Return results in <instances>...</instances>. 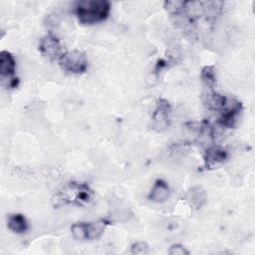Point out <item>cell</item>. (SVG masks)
<instances>
[{
	"mask_svg": "<svg viewBox=\"0 0 255 255\" xmlns=\"http://www.w3.org/2000/svg\"><path fill=\"white\" fill-rule=\"evenodd\" d=\"M16 61L8 51L0 52V78L2 84L8 88H16L18 79L15 77Z\"/></svg>",
	"mask_w": 255,
	"mask_h": 255,
	"instance_id": "obj_6",
	"label": "cell"
},
{
	"mask_svg": "<svg viewBox=\"0 0 255 255\" xmlns=\"http://www.w3.org/2000/svg\"><path fill=\"white\" fill-rule=\"evenodd\" d=\"M203 14L208 18H214L218 16L224 6L222 1H201Z\"/></svg>",
	"mask_w": 255,
	"mask_h": 255,
	"instance_id": "obj_15",
	"label": "cell"
},
{
	"mask_svg": "<svg viewBox=\"0 0 255 255\" xmlns=\"http://www.w3.org/2000/svg\"><path fill=\"white\" fill-rule=\"evenodd\" d=\"M202 102L210 111H221L227 102V98L214 90H207L202 95Z\"/></svg>",
	"mask_w": 255,
	"mask_h": 255,
	"instance_id": "obj_10",
	"label": "cell"
},
{
	"mask_svg": "<svg viewBox=\"0 0 255 255\" xmlns=\"http://www.w3.org/2000/svg\"><path fill=\"white\" fill-rule=\"evenodd\" d=\"M109 223L106 219L92 222H76L72 224L71 232L74 238L78 240H97L104 234Z\"/></svg>",
	"mask_w": 255,
	"mask_h": 255,
	"instance_id": "obj_3",
	"label": "cell"
},
{
	"mask_svg": "<svg viewBox=\"0 0 255 255\" xmlns=\"http://www.w3.org/2000/svg\"><path fill=\"white\" fill-rule=\"evenodd\" d=\"M171 106L165 99H158L151 117V128L156 132L165 130L171 121Z\"/></svg>",
	"mask_w": 255,
	"mask_h": 255,
	"instance_id": "obj_5",
	"label": "cell"
},
{
	"mask_svg": "<svg viewBox=\"0 0 255 255\" xmlns=\"http://www.w3.org/2000/svg\"><path fill=\"white\" fill-rule=\"evenodd\" d=\"M148 251H149L148 245L145 242H142V241H137V242L133 243L130 247V252L132 254H136V255L147 254Z\"/></svg>",
	"mask_w": 255,
	"mask_h": 255,
	"instance_id": "obj_16",
	"label": "cell"
},
{
	"mask_svg": "<svg viewBox=\"0 0 255 255\" xmlns=\"http://www.w3.org/2000/svg\"><path fill=\"white\" fill-rule=\"evenodd\" d=\"M228 153L220 145H210L205 149L204 164L206 168L212 169L223 163L227 159Z\"/></svg>",
	"mask_w": 255,
	"mask_h": 255,
	"instance_id": "obj_9",
	"label": "cell"
},
{
	"mask_svg": "<svg viewBox=\"0 0 255 255\" xmlns=\"http://www.w3.org/2000/svg\"><path fill=\"white\" fill-rule=\"evenodd\" d=\"M39 51L45 58L49 59L50 61L58 62L66 53L60 40L53 35H47L40 40Z\"/></svg>",
	"mask_w": 255,
	"mask_h": 255,
	"instance_id": "obj_7",
	"label": "cell"
},
{
	"mask_svg": "<svg viewBox=\"0 0 255 255\" xmlns=\"http://www.w3.org/2000/svg\"><path fill=\"white\" fill-rule=\"evenodd\" d=\"M93 197V190L88 184L70 182L63 187L57 194V201L62 204H72L84 206L88 204Z\"/></svg>",
	"mask_w": 255,
	"mask_h": 255,
	"instance_id": "obj_2",
	"label": "cell"
},
{
	"mask_svg": "<svg viewBox=\"0 0 255 255\" xmlns=\"http://www.w3.org/2000/svg\"><path fill=\"white\" fill-rule=\"evenodd\" d=\"M200 78L207 90L215 89L216 83H217V78H216V70H215L214 66H212V65L204 66L201 70Z\"/></svg>",
	"mask_w": 255,
	"mask_h": 255,
	"instance_id": "obj_14",
	"label": "cell"
},
{
	"mask_svg": "<svg viewBox=\"0 0 255 255\" xmlns=\"http://www.w3.org/2000/svg\"><path fill=\"white\" fill-rule=\"evenodd\" d=\"M8 228L17 234H22L28 230V222L26 217L21 213H14L9 215L7 220Z\"/></svg>",
	"mask_w": 255,
	"mask_h": 255,
	"instance_id": "obj_13",
	"label": "cell"
},
{
	"mask_svg": "<svg viewBox=\"0 0 255 255\" xmlns=\"http://www.w3.org/2000/svg\"><path fill=\"white\" fill-rule=\"evenodd\" d=\"M169 255H188L189 251L181 244H172L168 249Z\"/></svg>",
	"mask_w": 255,
	"mask_h": 255,
	"instance_id": "obj_17",
	"label": "cell"
},
{
	"mask_svg": "<svg viewBox=\"0 0 255 255\" xmlns=\"http://www.w3.org/2000/svg\"><path fill=\"white\" fill-rule=\"evenodd\" d=\"M111 12V2L108 0H84L77 2L75 13L80 23L93 25L106 20Z\"/></svg>",
	"mask_w": 255,
	"mask_h": 255,
	"instance_id": "obj_1",
	"label": "cell"
},
{
	"mask_svg": "<svg viewBox=\"0 0 255 255\" xmlns=\"http://www.w3.org/2000/svg\"><path fill=\"white\" fill-rule=\"evenodd\" d=\"M243 110L242 104L236 100H229L227 99V102L223 109L220 111V118H219V124L226 128H232L236 126L239 116Z\"/></svg>",
	"mask_w": 255,
	"mask_h": 255,
	"instance_id": "obj_8",
	"label": "cell"
},
{
	"mask_svg": "<svg viewBox=\"0 0 255 255\" xmlns=\"http://www.w3.org/2000/svg\"><path fill=\"white\" fill-rule=\"evenodd\" d=\"M169 195H170V188L168 184L163 179H157L154 182L148 194V199L155 203H162L168 199Z\"/></svg>",
	"mask_w": 255,
	"mask_h": 255,
	"instance_id": "obj_11",
	"label": "cell"
},
{
	"mask_svg": "<svg viewBox=\"0 0 255 255\" xmlns=\"http://www.w3.org/2000/svg\"><path fill=\"white\" fill-rule=\"evenodd\" d=\"M61 68L71 74H83L88 69V59L85 53L74 50L66 52L59 61Z\"/></svg>",
	"mask_w": 255,
	"mask_h": 255,
	"instance_id": "obj_4",
	"label": "cell"
},
{
	"mask_svg": "<svg viewBox=\"0 0 255 255\" xmlns=\"http://www.w3.org/2000/svg\"><path fill=\"white\" fill-rule=\"evenodd\" d=\"M186 199L189 201L190 205H192L194 208L199 209L201 208L204 203L206 202L207 195L206 191L202 186H193L186 195Z\"/></svg>",
	"mask_w": 255,
	"mask_h": 255,
	"instance_id": "obj_12",
	"label": "cell"
}]
</instances>
